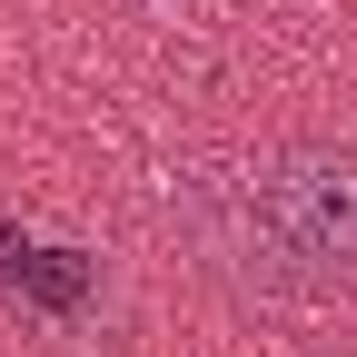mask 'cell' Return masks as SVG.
Returning a JSON list of instances; mask_svg holds the SVG:
<instances>
[{
  "label": "cell",
  "instance_id": "2",
  "mask_svg": "<svg viewBox=\"0 0 357 357\" xmlns=\"http://www.w3.org/2000/svg\"><path fill=\"white\" fill-rule=\"evenodd\" d=\"M20 288H30L40 307H79V298H89V258L50 248V258H30V268H20Z\"/></svg>",
  "mask_w": 357,
  "mask_h": 357
},
{
  "label": "cell",
  "instance_id": "1",
  "mask_svg": "<svg viewBox=\"0 0 357 357\" xmlns=\"http://www.w3.org/2000/svg\"><path fill=\"white\" fill-rule=\"evenodd\" d=\"M189 258L238 298H357V139H278L169 199Z\"/></svg>",
  "mask_w": 357,
  "mask_h": 357
},
{
  "label": "cell",
  "instance_id": "3",
  "mask_svg": "<svg viewBox=\"0 0 357 357\" xmlns=\"http://www.w3.org/2000/svg\"><path fill=\"white\" fill-rule=\"evenodd\" d=\"M20 268H30V238H20V229H0V288L20 278Z\"/></svg>",
  "mask_w": 357,
  "mask_h": 357
}]
</instances>
